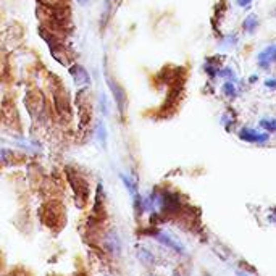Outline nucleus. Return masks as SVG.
<instances>
[{"mask_svg":"<svg viewBox=\"0 0 276 276\" xmlns=\"http://www.w3.org/2000/svg\"><path fill=\"white\" fill-rule=\"evenodd\" d=\"M152 237L155 239L158 244L168 247L170 251H173L176 254H180V255H184L186 254V247L183 246V243L178 237L171 236L170 233H166V231H154Z\"/></svg>","mask_w":276,"mask_h":276,"instance_id":"1","label":"nucleus"},{"mask_svg":"<svg viewBox=\"0 0 276 276\" xmlns=\"http://www.w3.org/2000/svg\"><path fill=\"white\" fill-rule=\"evenodd\" d=\"M237 137L244 141V142H249V144H265V142L270 141V134L268 132H259L257 129H252V128H243L237 131Z\"/></svg>","mask_w":276,"mask_h":276,"instance_id":"2","label":"nucleus"},{"mask_svg":"<svg viewBox=\"0 0 276 276\" xmlns=\"http://www.w3.org/2000/svg\"><path fill=\"white\" fill-rule=\"evenodd\" d=\"M104 249L112 255H120L121 254L123 244H121L120 234L117 233V231H109V233L104 236Z\"/></svg>","mask_w":276,"mask_h":276,"instance_id":"3","label":"nucleus"},{"mask_svg":"<svg viewBox=\"0 0 276 276\" xmlns=\"http://www.w3.org/2000/svg\"><path fill=\"white\" fill-rule=\"evenodd\" d=\"M257 63H259V68H262V70H270L271 63H276V46L274 44H271V46H268L259 53Z\"/></svg>","mask_w":276,"mask_h":276,"instance_id":"4","label":"nucleus"},{"mask_svg":"<svg viewBox=\"0 0 276 276\" xmlns=\"http://www.w3.org/2000/svg\"><path fill=\"white\" fill-rule=\"evenodd\" d=\"M68 71H70V75H71V78H73V81H75L76 86H87V84H91V76H89L87 70L83 65L75 63L73 66H70Z\"/></svg>","mask_w":276,"mask_h":276,"instance_id":"5","label":"nucleus"},{"mask_svg":"<svg viewBox=\"0 0 276 276\" xmlns=\"http://www.w3.org/2000/svg\"><path fill=\"white\" fill-rule=\"evenodd\" d=\"M109 86H110V89H112L113 99H115V102H117L120 112H123V110H124V107H126V94H124L123 87H121L118 83L112 81V79H109Z\"/></svg>","mask_w":276,"mask_h":276,"instance_id":"6","label":"nucleus"},{"mask_svg":"<svg viewBox=\"0 0 276 276\" xmlns=\"http://www.w3.org/2000/svg\"><path fill=\"white\" fill-rule=\"evenodd\" d=\"M259 26H260L259 16H257L255 13H251V15H247L244 18V21H243V31L246 34H255L257 29H259Z\"/></svg>","mask_w":276,"mask_h":276,"instance_id":"7","label":"nucleus"},{"mask_svg":"<svg viewBox=\"0 0 276 276\" xmlns=\"http://www.w3.org/2000/svg\"><path fill=\"white\" fill-rule=\"evenodd\" d=\"M137 259L142 265H146V266H152L155 263V255L150 251H147V249H139Z\"/></svg>","mask_w":276,"mask_h":276,"instance_id":"8","label":"nucleus"},{"mask_svg":"<svg viewBox=\"0 0 276 276\" xmlns=\"http://www.w3.org/2000/svg\"><path fill=\"white\" fill-rule=\"evenodd\" d=\"M120 178H121V181L124 184V188H126L128 192L131 194V197H136V195L139 194V191H137V183L132 180V178H129L128 175H120Z\"/></svg>","mask_w":276,"mask_h":276,"instance_id":"9","label":"nucleus"},{"mask_svg":"<svg viewBox=\"0 0 276 276\" xmlns=\"http://www.w3.org/2000/svg\"><path fill=\"white\" fill-rule=\"evenodd\" d=\"M221 92H223L226 99H236L237 97V89H236L234 83H231V81H226L223 86H221Z\"/></svg>","mask_w":276,"mask_h":276,"instance_id":"10","label":"nucleus"},{"mask_svg":"<svg viewBox=\"0 0 276 276\" xmlns=\"http://www.w3.org/2000/svg\"><path fill=\"white\" fill-rule=\"evenodd\" d=\"M259 126L265 132H268V134H273V132H276V120L274 118H262L259 121Z\"/></svg>","mask_w":276,"mask_h":276,"instance_id":"11","label":"nucleus"},{"mask_svg":"<svg viewBox=\"0 0 276 276\" xmlns=\"http://www.w3.org/2000/svg\"><path fill=\"white\" fill-rule=\"evenodd\" d=\"M95 134H97V139H99V142L102 146L107 144V128L102 120L97 121V126H95Z\"/></svg>","mask_w":276,"mask_h":276,"instance_id":"12","label":"nucleus"},{"mask_svg":"<svg viewBox=\"0 0 276 276\" xmlns=\"http://www.w3.org/2000/svg\"><path fill=\"white\" fill-rule=\"evenodd\" d=\"M218 76L228 79V81H231V83H234V81H236V75H234V71L231 70L229 66L220 68V70H218Z\"/></svg>","mask_w":276,"mask_h":276,"instance_id":"13","label":"nucleus"},{"mask_svg":"<svg viewBox=\"0 0 276 276\" xmlns=\"http://www.w3.org/2000/svg\"><path fill=\"white\" fill-rule=\"evenodd\" d=\"M218 70H220V68H217L215 65H210V63H205V65H203V71H205V73L209 75L210 79H215V78L218 76Z\"/></svg>","mask_w":276,"mask_h":276,"instance_id":"14","label":"nucleus"},{"mask_svg":"<svg viewBox=\"0 0 276 276\" xmlns=\"http://www.w3.org/2000/svg\"><path fill=\"white\" fill-rule=\"evenodd\" d=\"M265 87H268L271 89V91H276V78H268V79H265Z\"/></svg>","mask_w":276,"mask_h":276,"instance_id":"15","label":"nucleus"},{"mask_svg":"<svg viewBox=\"0 0 276 276\" xmlns=\"http://www.w3.org/2000/svg\"><path fill=\"white\" fill-rule=\"evenodd\" d=\"M237 5L241 7V8H247V7H251L254 0H236Z\"/></svg>","mask_w":276,"mask_h":276,"instance_id":"16","label":"nucleus"},{"mask_svg":"<svg viewBox=\"0 0 276 276\" xmlns=\"http://www.w3.org/2000/svg\"><path fill=\"white\" fill-rule=\"evenodd\" d=\"M257 81H259V76H257V75H252L251 78H249V83H251V84H254Z\"/></svg>","mask_w":276,"mask_h":276,"instance_id":"17","label":"nucleus"},{"mask_svg":"<svg viewBox=\"0 0 276 276\" xmlns=\"http://www.w3.org/2000/svg\"><path fill=\"white\" fill-rule=\"evenodd\" d=\"M76 2H78V5L84 7V5H87V4H89V0H76Z\"/></svg>","mask_w":276,"mask_h":276,"instance_id":"18","label":"nucleus"},{"mask_svg":"<svg viewBox=\"0 0 276 276\" xmlns=\"http://www.w3.org/2000/svg\"><path fill=\"white\" fill-rule=\"evenodd\" d=\"M236 276H251L249 273H246V271H241V270H237L236 271Z\"/></svg>","mask_w":276,"mask_h":276,"instance_id":"19","label":"nucleus"},{"mask_svg":"<svg viewBox=\"0 0 276 276\" xmlns=\"http://www.w3.org/2000/svg\"><path fill=\"white\" fill-rule=\"evenodd\" d=\"M274 16H276V8H274Z\"/></svg>","mask_w":276,"mask_h":276,"instance_id":"20","label":"nucleus"}]
</instances>
